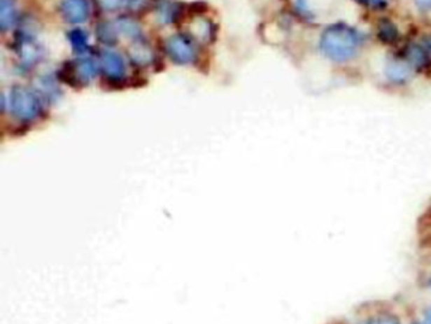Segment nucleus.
Returning <instances> with one entry per match:
<instances>
[{
	"label": "nucleus",
	"instance_id": "9d476101",
	"mask_svg": "<svg viewBox=\"0 0 431 324\" xmlns=\"http://www.w3.org/2000/svg\"><path fill=\"white\" fill-rule=\"evenodd\" d=\"M325 45H327V48L330 52L341 57V56H348L349 53L352 52L354 41L349 38L348 34H341L339 37H338V34H332L325 41Z\"/></svg>",
	"mask_w": 431,
	"mask_h": 324
},
{
	"label": "nucleus",
	"instance_id": "f257e3e1",
	"mask_svg": "<svg viewBox=\"0 0 431 324\" xmlns=\"http://www.w3.org/2000/svg\"><path fill=\"white\" fill-rule=\"evenodd\" d=\"M8 108L14 120L20 123H33L43 114V101L41 95L27 86L12 87L8 98Z\"/></svg>",
	"mask_w": 431,
	"mask_h": 324
},
{
	"label": "nucleus",
	"instance_id": "f8f14e48",
	"mask_svg": "<svg viewBox=\"0 0 431 324\" xmlns=\"http://www.w3.org/2000/svg\"><path fill=\"white\" fill-rule=\"evenodd\" d=\"M17 17L18 10L15 0H0V27L3 32H7L17 23Z\"/></svg>",
	"mask_w": 431,
	"mask_h": 324
},
{
	"label": "nucleus",
	"instance_id": "9b49d317",
	"mask_svg": "<svg viewBox=\"0 0 431 324\" xmlns=\"http://www.w3.org/2000/svg\"><path fill=\"white\" fill-rule=\"evenodd\" d=\"M114 26L117 28L118 34L123 36L125 38L134 41L141 40L142 37V28L137 22L132 20L129 17H122L114 22Z\"/></svg>",
	"mask_w": 431,
	"mask_h": 324
},
{
	"label": "nucleus",
	"instance_id": "aec40b11",
	"mask_svg": "<svg viewBox=\"0 0 431 324\" xmlns=\"http://www.w3.org/2000/svg\"><path fill=\"white\" fill-rule=\"evenodd\" d=\"M429 284H430V286H431V279L430 280H429Z\"/></svg>",
	"mask_w": 431,
	"mask_h": 324
},
{
	"label": "nucleus",
	"instance_id": "2eb2a0df",
	"mask_svg": "<svg viewBox=\"0 0 431 324\" xmlns=\"http://www.w3.org/2000/svg\"><path fill=\"white\" fill-rule=\"evenodd\" d=\"M43 94V97H46L50 100L56 99L59 95V87L56 85V81L45 76L39 80V94Z\"/></svg>",
	"mask_w": 431,
	"mask_h": 324
},
{
	"label": "nucleus",
	"instance_id": "0eeeda50",
	"mask_svg": "<svg viewBox=\"0 0 431 324\" xmlns=\"http://www.w3.org/2000/svg\"><path fill=\"white\" fill-rule=\"evenodd\" d=\"M156 18L161 24H171L181 13L180 4L175 0H157L155 7Z\"/></svg>",
	"mask_w": 431,
	"mask_h": 324
},
{
	"label": "nucleus",
	"instance_id": "4468645a",
	"mask_svg": "<svg viewBox=\"0 0 431 324\" xmlns=\"http://www.w3.org/2000/svg\"><path fill=\"white\" fill-rule=\"evenodd\" d=\"M117 28L114 26V23L104 22V23H99L97 27V38L99 42H101L105 46H114L118 42Z\"/></svg>",
	"mask_w": 431,
	"mask_h": 324
},
{
	"label": "nucleus",
	"instance_id": "dca6fc26",
	"mask_svg": "<svg viewBox=\"0 0 431 324\" xmlns=\"http://www.w3.org/2000/svg\"><path fill=\"white\" fill-rule=\"evenodd\" d=\"M98 3L100 7L108 12H114L125 6V0H98Z\"/></svg>",
	"mask_w": 431,
	"mask_h": 324
},
{
	"label": "nucleus",
	"instance_id": "6e6552de",
	"mask_svg": "<svg viewBox=\"0 0 431 324\" xmlns=\"http://www.w3.org/2000/svg\"><path fill=\"white\" fill-rule=\"evenodd\" d=\"M191 36L200 42H211L216 37L214 24L204 17H195L190 24Z\"/></svg>",
	"mask_w": 431,
	"mask_h": 324
},
{
	"label": "nucleus",
	"instance_id": "f03ea898",
	"mask_svg": "<svg viewBox=\"0 0 431 324\" xmlns=\"http://www.w3.org/2000/svg\"><path fill=\"white\" fill-rule=\"evenodd\" d=\"M97 61L89 56H80L75 60H67L59 66L57 78L71 87L80 89L89 85L99 73Z\"/></svg>",
	"mask_w": 431,
	"mask_h": 324
},
{
	"label": "nucleus",
	"instance_id": "412c9836",
	"mask_svg": "<svg viewBox=\"0 0 431 324\" xmlns=\"http://www.w3.org/2000/svg\"><path fill=\"white\" fill-rule=\"evenodd\" d=\"M368 324H369V323H368ZM372 324H373V323H372Z\"/></svg>",
	"mask_w": 431,
	"mask_h": 324
},
{
	"label": "nucleus",
	"instance_id": "20e7f679",
	"mask_svg": "<svg viewBox=\"0 0 431 324\" xmlns=\"http://www.w3.org/2000/svg\"><path fill=\"white\" fill-rule=\"evenodd\" d=\"M166 52L170 60L181 66L191 65L197 59V50L192 38L186 34H174L166 42Z\"/></svg>",
	"mask_w": 431,
	"mask_h": 324
},
{
	"label": "nucleus",
	"instance_id": "f3484780",
	"mask_svg": "<svg viewBox=\"0 0 431 324\" xmlns=\"http://www.w3.org/2000/svg\"><path fill=\"white\" fill-rule=\"evenodd\" d=\"M147 4V0H125V8H128L132 12H138L143 9Z\"/></svg>",
	"mask_w": 431,
	"mask_h": 324
},
{
	"label": "nucleus",
	"instance_id": "423d86ee",
	"mask_svg": "<svg viewBox=\"0 0 431 324\" xmlns=\"http://www.w3.org/2000/svg\"><path fill=\"white\" fill-rule=\"evenodd\" d=\"M59 15L70 24H81L89 20L92 7L89 0H61L59 6Z\"/></svg>",
	"mask_w": 431,
	"mask_h": 324
},
{
	"label": "nucleus",
	"instance_id": "ddd939ff",
	"mask_svg": "<svg viewBox=\"0 0 431 324\" xmlns=\"http://www.w3.org/2000/svg\"><path fill=\"white\" fill-rule=\"evenodd\" d=\"M67 40L71 46L72 51L78 56H85L86 52L90 48L89 34H86L85 29L73 28L67 34Z\"/></svg>",
	"mask_w": 431,
	"mask_h": 324
},
{
	"label": "nucleus",
	"instance_id": "1a4fd4ad",
	"mask_svg": "<svg viewBox=\"0 0 431 324\" xmlns=\"http://www.w3.org/2000/svg\"><path fill=\"white\" fill-rule=\"evenodd\" d=\"M131 60L138 66H148L153 62V51L144 41H134L129 48Z\"/></svg>",
	"mask_w": 431,
	"mask_h": 324
},
{
	"label": "nucleus",
	"instance_id": "39448f33",
	"mask_svg": "<svg viewBox=\"0 0 431 324\" xmlns=\"http://www.w3.org/2000/svg\"><path fill=\"white\" fill-rule=\"evenodd\" d=\"M100 71L111 83H120L125 79L127 66L125 59L115 51H103L100 53Z\"/></svg>",
	"mask_w": 431,
	"mask_h": 324
},
{
	"label": "nucleus",
	"instance_id": "6ab92c4d",
	"mask_svg": "<svg viewBox=\"0 0 431 324\" xmlns=\"http://www.w3.org/2000/svg\"><path fill=\"white\" fill-rule=\"evenodd\" d=\"M424 324H431V308L428 309L426 314H425Z\"/></svg>",
	"mask_w": 431,
	"mask_h": 324
},
{
	"label": "nucleus",
	"instance_id": "7ed1b4c3",
	"mask_svg": "<svg viewBox=\"0 0 431 324\" xmlns=\"http://www.w3.org/2000/svg\"><path fill=\"white\" fill-rule=\"evenodd\" d=\"M14 52L24 69H33L38 65L43 59L45 50L38 41L34 27L24 24L20 28L15 34Z\"/></svg>",
	"mask_w": 431,
	"mask_h": 324
},
{
	"label": "nucleus",
	"instance_id": "a211bd4d",
	"mask_svg": "<svg viewBox=\"0 0 431 324\" xmlns=\"http://www.w3.org/2000/svg\"><path fill=\"white\" fill-rule=\"evenodd\" d=\"M373 324H400V322L391 316H383V317H379Z\"/></svg>",
	"mask_w": 431,
	"mask_h": 324
}]
</instances>
